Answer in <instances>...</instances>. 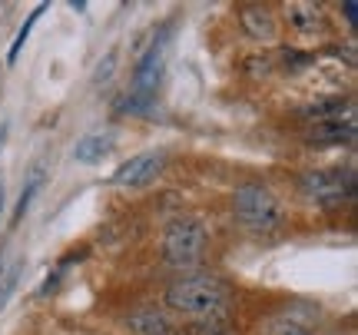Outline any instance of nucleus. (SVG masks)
Wrapping results in <instances>:
<instances>
[{
    "label": "nucleus",
    "instance_id": "f257e3e1",
    "mask_svg": "<svg viewBox=\"0 0 358 335\" xmlns=\"http://www.w3.org/2000/svg\"><path fill=\"white\" fill-rule=\"evenodd\" d=\"M166 306L189 319H209V315H229L232 292L216 276H182L166 289Z\"/></svg>",
    "mask_w": 358,
    "mask_h": 335
},
{
    "label": "nucleus",
    "instance_id": "f03ea898",
    "mask_svg": "<svg viewBox=\"0 0 358 335\" xmlns=\"http://www.w3.org/2000/svg\"><path fill=\"white\" fill-rule=\"evenodd\" d=\"M232 216L249 232H275L285 226V206L279 196L259 183H245L232 193Z\"/></svg>",
    "mask_w": 358,
    "mask_h": 335
},
{
    "label": "nucleus",
    "instance_id": "7ed1b4c3",
    "mask_svg": "<svg viewBox=\"0 0 358 335\" xmlns=\"http://www.w3.org/2000/svg\"><path fill=\"white\" fill-rule=\"evenodd\" d=\"M206 243H209V232H206V222L196 220V216H176V220L166 222L163 229V239H159V252H163V262L166 266H196L206 252Z\"/></svg>",
    "mask_w": 358,
    "mask_h": 335
},
{
    "label": "nucleus",
    "instance_id": "20e7f679",
    "mask_svg": "<svg viewBox=\"0 0 358 335\" xmlns=\"http://www.w3.org/2000/svg\"><path fill=\"white\" fill-rule=\"evenodd\" d=\"M163 166H166V153L163 150H146V153H136L129 156L127 163H120L110 180L116 186H146L163 173Z\"/></svg>",
    "mask_w": 358,
    "mask_h": 335
},
{
    "label": "nucleus",
    "instance_id": "39448f33",
    "mask_svg": "<svg viewBox=\"0 0 358 335\" xmlns=\"http://www.w3.org/2000/svg\"><path fill=\"white\" fill-rule=\"evenodd\" d=\"M163 80V43H153L150 50L140 57V64L133 70V80H129V97L140 100L143 106L153 100L156 87Z\"/></svg>",
    "mask_w": 358,
    "mask_h": 335
},
{
    "label": "nucleus",
    "instance_id": "423d86ee",
    "mask_svg": "<svg viewBox=\"0 0 358 335\" xmlns=\"http://www.w3.org/2000/svg\"><path fill=\"white\" fill-rule=\"evenodd\" d=\"M236 24L249 40L256 43H275L279 40V17L266 3H243L236 10Z\"/></svg>",
    "mask_w": 358,
    "mask_h": 335
},
{
    "label": "nucleus",
    "instance_id": "0eeeda50",
    "mask_svg": "<svg viewBox=\"0 0 358 335\" xmlns=\"http://www.w3.org/2000/svg\"><path fill=\"white\" fill-rule=\"evenodd\" d=\"M299 186L306 190L308 196H319L325 206H332L338 199H345L352 193V180L345 173H335V169H312V173H302Z\"/></svg>",
    "mask_w": 358,
    "mask_h": 335
},
{
    "label": "nucleus",
    "instance_id": "6e6552de",
    "mask_svg": "<svg viewBox=\"0 0 358 335\" xmlns=\"http://www.w3.org/2000/svg\"><path fill=\"white\" fill-rule=\"evenodd\" d=\"M285 24L292 27L295 34H322L325 24H329V17H325V7L319 3H308V0H295V3H285Z\"/></svg>",
    "mask_w": 358,
    "mask_h": 335
},
{
    "label": "nucleus",
    "instance_id": "1a4fd4ad",
    "mask_svg": "<svg viewBox=\"0 0 358 335\" xmlns=\"http://www.w3.org/2000/svg\"><path fill=\"white\" fill-rule=\"evenodd\" d=\"M127 329L133 335H166L176 329V322H173L169 312L156 309V306H143V309L127 315Z\"/></svg>",
    "mask_w": 358,
    "mask_h": 335
},
{
    "label": "nucleus",
    "instance_id": "9d476101",
    "mask_svg": "<svg viewBox=\"0 0 358 335\" xmlns=\"http://www.w3.org/2000/svg\"><path fill=\"white\" fill-rule=\"evenodd\" d=\"M355 140V123L352 120H322V123H312L308 129V143L315 146H338V143H352Z\"/></svg>",
    "mask_w": 358,
    "mask_h": 335
},
{
    "label": "nucleus",
    "instance_id": "9b49d317",
    "mask_svg": "<svg viewBox=\"0 0 358 335\" xmlns=\"http://www.w3.org/2000/svg\"><path fill=\"white\" fill-rule=\"evenodd\" d=\"M342 113L352 116L355 104L352 97H329V100H312L308 106H302V116L308 123H322V120H342Z\"/></svg>",
    "mask_w": 358,
    "mask_h": 335
},
{
    "label": "nucleus",
    "instance_id": "f8f14e48",
    "mask_svg": "<svg viewBox=\"0 0 358 335\" xmlns=\"http://www.w3.org/2000/svg\"><path fill=\"white\" fill-rule=\"evenodd\" d=\"M116 136L113 133H93V136H83V140L73 146V159L83 163V166H93V163H100L103 156L113 150Z\"/></svg>",
    "mask_w": 358,
    "mask_h": 335
},
{
    "label": "nucleus",
    "instance_id": "ddd939ff",
    "mask_svg": "<svg viewBox=\"0 0 358 335\" xmlns=\"http://www.w3.org/2000/svg\"><path fill=\"white\" fill-rule=\"evenodd\" d=\"M189 335H236L229 315H209V319H196Z\"/></svg>",
    "mask_w": 358,
    "mask_h": 335
},
{
    "label": "nucleus",
    "instance_id": "4468645a",
    "mask_svg": "<svg viewBox=\"0 0 358 335\" xmlns=\"http://www.w3.org/2000/svg\"><path fill=\"white\" fill-rule=\"evenodd\" d=\"M243 70L249 77H268L275 70V57L268 53H252V57H243Z\"/></svg>",
    "mask_w": 358,
    "mask_h": 335
},
{
    "label": "nucleus",
    "instance_id": "2eb2a0df",
    "mask_svg": "<svg viewBox=\"0 0 358 335\" xmlns=\"http://www.w3.org/2000/svg\"><path fill=\"white\" fill-rule=\"evenodd\" d=\"M266 335H312V329L302 322H295L292 315H279L275 322H268Z\"/></svg>",
    "mask_w": 358,
    "mask_h": 335
},
{
    "label": "nucleus",
    "instance_id": "dca6fc26",
    "mask_svg": "<svg viewBox=\"0 0 358 335\" xmlns=\"http://www.w3.org/2000/svg\"><path fill=\"white\" fill-rule=\"evenodd\" d=\"M113 66H116V53H106V60H100V66H96L93 83H106V80L113 77Z\"/></svg>",
    "mask_w": 358,
    "mask_h": 335
},
{
    "label": "nucleus",
    "instance_id": "f3484780",
    "mask_svg": "<svg viewBox=\"0 0 358 335\" xmlns=\"http://www.w3.org/2000/svg\"><path fill=\"white\" fill-rule=\"evenodd\" d=\"M282 64L295 70V66H308L312 57H308V53H299V50H282Z\"/></svg>",
    "mask_w": 358,
    "mask_h": 335
},
{
    "label": "nucleus",
    "instance_id": "a211bd4d",
    "mask_svg": "<svg viewBox=\"0 0 358 335\" xmlns=\"http://www.w3.org/2000/svg\"><path fill=\"white\" fill-rule=\"evenodd\" d=\"M345 13H348V17H345L348 24H355V13H358V7H355V3H345Z\"/></svg>",
    "mask_w": 358,
    "mask_h": 335
},
{
    "label": "nucleus",
    "instance_id": "6ab92c4d",
    "mask_svg": "<svg viewBox=\"0 0 358 335\" xmlns=\"http://www.w3.org/2000/svg\"><path fill=\"white\" fill-rule=\"evenodd\" d=\"M166 335H189V332H186V329H179V325H176V329H173V332H166Z\"/></svg>",
    "mask_w": 358,
    "mask_h": 335
},
{
    "label": "nucleus",
    "instance_id": "aec40b11",
    "mask_svg": "<svg viewBox=\"0 0 358 335\" xmlns=\"http://www.w3.org/2000/svg\"><path fill=\"white\" fill-rule=\"evenodd\" d=\"M0 283H3V256H0Z\"/></svg>",
    "mask_w": 358,
    "mask_h": 335
},
{
    "label": "nucleus",
    "instance_id": "412c9836",
    "mask_svg": "<svg viewBox=\"0 0 358 335\" xmlns=\"http://www.w3.org/2000/svg\"><path fill=\"white\" fill-rule=\"evenodd\" d=\"M0 196H3V193H0Z\"/></svg>",
    "mask_w": 358,
    "mask_h": 335
}]
</instances>
